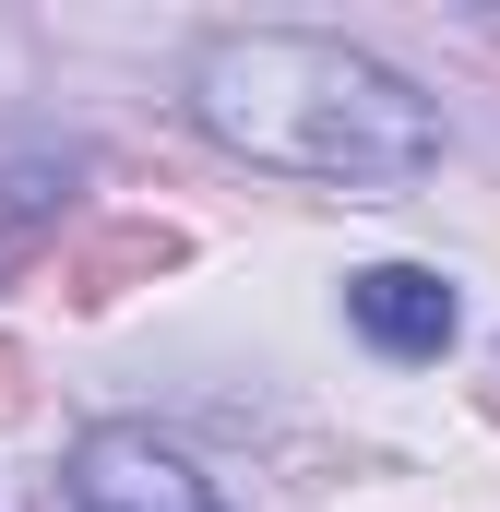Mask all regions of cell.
<instances>
[{
  "label": "cell",
  "mask_w": 500,
  "mask_h": 512,
  "mask_svg": "<svg viewBox=\"0 0 500 512\" xmlns=\"http://www.w3.org/2000/svg\"><path fill=\"white\" fill-rule=\"evenodd\" d=\"M191 108L250 167L334 179L358 203L429 179V155H441V108L405 72H381L370 48H334V36H215L191 72Z\"/></svg>",
  "instance_id": "cell-1"
},
{
  "label": "cell",
  "mask_w": 500,
  "mask_h": 512,
  "mask_svg": "<svg viewBox=\"0 0 500 512\" xmlns=\"http://www.w3.org/2000/svg\"><path fill=\"white\" fill-rule=\"evenodd\" d=\"M72 512H215V489L155 429H96L72 453Z\"/></svg>",
  "instance_id": "cell-2"
},
{
  "label": "cell",
  "mask_w": 500,
  "mask_h": 512,
  "mask_svg": "<svg viewBox=\"0 0 500 512\" xmlns=\"http://www.w3.org/2000/svg\"><path fill=\"white\" fill-rule=\"evenodd\" d=\"M24 405H36L24 393V346H0V429H24Z\"/></svg>",
  "instance_id": "cell-6"
},
{
  "label": "cell",
  "mask_w": 500,
  "mask_h": 512,
  "mask_svg": "<svg viewBox=\"0 0 500 512\" xmlns=\"http://www.w3.org/2000/svg\"><path fill=\"white\" fill-rule=\"evenodd\" d=\"M36 251H48V167H12V191H0V274H24Z\"/></svg>",
  "instance_id": "cell-5"
},
{
  "label": "cell",
  "mask_w": 500,
  "mask_h": 512,
  "mask_svg": "<svg viewBox=\"0 0 500 512\" xmlns=\"http://www.w3.org/2000/svg\"><path fill=\"white\" fill-rule=\"evenodd\" d=\"M346 310H358V334L393 346V358H441V346H453V286L417 274V262H370V274L346 286Z\"/></svg>",
  "instance_id": "cell-3"
},
{
  "label": "cell",
  "mask_w": 500,
  "mask_h": 512,
  "mask_svg": "<svg viewBox=\"0 0 500 512\" xmlns=\"http://www.w3.org/2000/svg\"><path fill=\"white\" fill-rule=\"evenodd\" d=\"M179 262H191V239H179V227H155V215H131V227H96V239H84L72 262H60L48 286H60L72 310H108V298H131V286H155V274H179Z\"/></svg>",
  "instance_id": "cell-4"
}]
</instances>
